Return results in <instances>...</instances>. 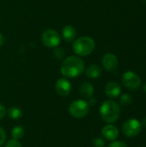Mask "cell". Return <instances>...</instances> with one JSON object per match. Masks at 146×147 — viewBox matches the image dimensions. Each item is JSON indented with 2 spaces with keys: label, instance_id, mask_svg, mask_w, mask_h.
Segmentation results:
<instances>
[{
  "label": "cell",
  "instance_id": "6da1fadb",
  "mask_svg": "<svg viewBox=\"0 0 146 147\" xmlns=\"http://www.w3.org/2000/svg\"><path fill=\"white\" fill-rule=\"evenodd\" d=\"M85 65L83 61L77 56H70L66 58L61 64L60 71L65 78H77L84 71Z\"/></svg>",
  "mask_w": 146,
  "mask_h": 147
},
{
  "label": "cell",
  "instance_id": "7a4b0ae2",
  "mask_svg": "<svg viewBox=\"0 0 146 147\" xmlns=\"http://www.w3.org/2000/svg\"><path fill=\"white\" fill-rule=\"evenodd\" d=\"M100 114L102 119L105 122L112 124L119 120L120 115V109L116 102L113 100H107L102 104L100 108Z\"/></svg>",
  "mask_w": 146,
  "mask_h": 147
},
{
  "label": "cell",
  "instance_id": "3957f363",
  "mask_svg": "<svg viewBox=\"0 0 146 147\" xmlns=\"http://www.w3.org/2000/svg\"><path fill=\"white\" fill-rule=\"evenodd\" d=\"M95 47L96 44L94 40L88 36H83L77 39L72 45L74 53L82 57L89 55L94 51Z\"/></svg>",
  "mask_w": 146,
  "mask_h": 147
},
{
  "label": "cell",
  "instance_id": "277c9868",
  "mask_svg": "<svg viewBox=\"0 0 146 147\" xmlns=\"http://www.w3.org/2000/svg\"><path fill=\"white\" fill-rule=\"evenodd\" d=\"M70 115L77 119H81L85 117L89 111V105L88 102L83 99H77L73 101L69 106Z\"/></svg>",
  "mask_w": 146,
  "mask_h": 147
},
{
  "label": "cell",
  "instance_id": "5b68a950",
  "mask_svg": "<svg viewBox=\"0 0 146 147\" xmlns=\"http://www.w3.org/2000/svg\"><path fill=\"white\" fill-rule=\"evenodd\" d=\"M41 40L46 47L54 48L59 45L61 38L57 31L53 29H46L41 34Z\"/></svg>",
  "mask_w": 146,
  "mask_h": 147
},
{
  "label": "cell",
  "instance_id": "8992f818",
  "mask_svg": "<svg viewBox=\"0 0 146 147\" xmlns=\"http://www.w3.org/2000/svg\"><path fill=\"white\" fill-rule=\"evenodd\" d=\"M142 129L141 122L137 119H130L123 124L122 132L125 136L133 138L139 134Z\"/></svg>",
  "mask_w": 146,
  "mask_h": 147
},
{
  "label": "cell",
  "instance_id": "52a82bcc",
  "mask_svg": "<svg viewBox=\"0 0 146 147\" xmlns=\"http://www.w3.org/2000/svg\"><path fill=\"white\" fill-rule=\"evenodd\" d=\"M122 83L126 88L131 90H135L139 88L141 84V79L135 72L126 71L123 74Z\"/></svg>",
  "mask_w": 146,
  "mask_h": 147
},
{
  "label": "cell",
  "instance_id": "ba28073f",
  "mask_svg": "<svg viewBox=\"0 0 146 147\" xmlns=\"http://www.w3.org/2000/svg\"><path fill=\"white\" fill-rule=\"evenodd\" d=\"M56 92L61 96H66L71 92V84L66 78H59L55 84Z\"/></svg>",
  "mask_w": 146,
  "mask_h": 147
},
{
  "label": "cell",
  "instance_id": "9c48e42d",
  "mask_svg": "<svg viewBox=\"0 0 146 147\" xmlns=\"http://www.w3.org/2000/svg\"><path fill=\"white\" fill-rule=\"evenodd\" d=\"M102 134L107 140L114 141L119 136V130L115 126H113L111 124H108L102 127Z\"/></svg>",
  "mask_w": 146,
  "mask_h": 147
},
{
  "label": "cell",
  "instance_id": "30bf717a",
  "mask_svg": "<svg viewBox=\"0 0 146 147\" xmlns=\"http://www.w3.org/2000/svg\"><path fill=\"white\" fill-rule=\"evenodd\" d=\"M102 65L107 71H114L118 66V59L113 53H107L102 59Z\"/></svg>",
  "mask_w": 146,
  "mask_h": 147
},
{
  "label": "cell",
  "instance_id": "8fae6325",
  "mask_svg": "<svg viewBox=\"0 0 146 147\" xmlns=\"http://www.w3.org/2000/svg\"><path fill=\"white\" fill-rule=\"evenodd\" d=\"M105 93L110 98L118 97L121 93V87L116 82H109L105 87Z\"/></svg>",
  "mask_w": 146,
  "mask_h": 147
},
{
  "label": "cell",
  "instance_id": "7c38bea8",
  "mask_svg": "<svg viewBox=\"0 0 146 147\" xmlns=\"http://www.w3.org/2000/svg\"><path fill=\"white\" fill-rule=\"evenodd\" d=\"M77 35V31L73 26L66 25L62 29V36L66 42H71L75 40Z\"/></svg>",
  "mask_w": 146,
  "mask_h": 147
},
{
  "label": "cell",
  "instance_id": "4fadbf2b",
  "mask_svg": "<svg viewBox=\"0 0 146 147\" xmlns=\"http://www.w3.org/2000/svg\"><path fill=\"white\" fill-rule=\"evenodd\" d=\"M79 92H80V95L85 98V99H89L91 98L93 96H94V93H95V89L93 87V85L88 82H85V83H83L80 86V89H79Z\"/></svg>",
  "mask_w": 146,
  "mask_h": 147
},
{
  "label": "cell",
  "instance_id": "5bb4252c",
  "mask_svg": "<svg viewBox=\"0 0 146 147\" xmlns=\"http://www.w3.org/2000/svg\"><path fill=\"white\" fill-rule=\"evenodd\" d=\"M102 67L98 65H91L86 69V75L90 78H98L102 75Z\"/></svg>",
  "mask_w": 146,
  "mask_h": 147
},
{
  "label": "cell",
  "instance_id": "9a60e30c",
  "mask_svg": "<svg viewBox=\"0 0 146 147\" xmlns=\"http://www.w3.org/2000/svg\"><path fill=\"white\" fill-rule=\"evenodd\" d=\"M6 114L8 115V116L11 120H14V121L15 120H19L22 116V111L21 110V109H19L17 107H11V108H9Z\"/></svg>",
  "mask_w": 146,
  "mask_h": 147
},
{
  "label": "cell",
  "instance_id": "2e32d148",
  "mask_svg": "<svg viewBox=\"0 0 146 147\" xmlns=\"http://www.w3.org/2000/svg\"><path fill=\"white\" fill-rule=\"evenodd\" d=\"M25 134V130L22 126H15L11 130V137L13 140H19L23 138Z\"/></svg>",
  "mask_w": 146,
  "mask_h": 147
},
{
  "label": "cell",
  "instance_id": "e0dca14e",
  "mask_svg": "<svg viewBox=\"0 0 146 147\" xmlns=\"http://www.w3.org/2000/svg\"><path fill=\"white\" fill-rule=\"evenodd\" d=\"M120 102L122 106H127V105H130L132 102H133V97L132 96L128 95V94H123L121 96H120Z\"/></svg>",
  "mask_w": 146,
  "mask_h": 147
},
{
  "label": "cell",
  "instance_id": "ac0fdd59",
  "mask_svg": "<svg viewBox=\"0 0 146 147\" xmlns=\"http://www.w3.org/2000/svg\"><path fill=\"white\" fill-rule=\"evenodd\" d=\"M4 147H22V146L21 145V143L18 140H15L12 139V140H9L5 144V146Z\"/></svg>",
  "mask_w": 146,
  "mask_h": 147
},
{
  "label": "cell",
  "instance_id": "d6986e66",
  "mask_svg": "<svg viewBox=\"0 0 146 147\" xmlns=\"http://www.w3.org/2000/svg\"><path fill=\"white\" fill-rule=\"evenodd\" d=\"M93 145L95 147H104L105 146V142L101 138H96L93 140Z\"/></svg>",
  "mask_w": 146,
  "mask_h": 147
},
{
  "label": "cell",
  "instance_id": "ffe728a7",
  "mask_svg": "<svg viewBox=\"0 0 146 147\" xmlns=\"http://www.w3.org/2000/svg\"><path fill=\"white\" fill-rule=\"evenodd\" d=\"M108 147H127L126 144L122 141H114Z\"/></svg>",
  "mask_w": 146,
  "mask_h": 147
},
{
  "label": "cell",
  "instance_id": "44dd1931",
  "mask_svg": "<svg viewBox=\"0 0 146 147\" xmlns=\"http://www.w3.org/2000/svg\"><path fill=\"white\" fill-rule=\"evenodd\" d=\"M5 140H6V134H5V132H4V130L0 127V146H2L4 144Z\"/></svg>",
  "mask_w": 146,
  "mask_h": 147
},
{
  "label": "cell",
  "instance_id": "7402d4cb",
  "mask_svg": "<svg viewBox=\"0 0 146 147\" xmlns=\"http://www.w3.org/2000/svg\"><path fill=\"white\" fill-rule=\"evenodd\" d=\"M6 113H7V111H6V109L4 108V106L0 104V120L5 116Z\"/></svg>",
  "mask_w": 146,
  "mask_h": 147
},
{
  "label": "cell",
  "instance_id": "603a6c76",
  "mask_svg": "<svg viewBox=\"0 0 146 147\" xmlns=\"http://www.w3.org/2000/svg\"><path fill=\"white\" fill-rule=\"evenodd\" d=\"M96 99H95V98H93V97H91V98H89V102H88V104L89 105V106H95L96 104Z\"/></svg>",
  "mask_w": 146,
  "mask_h": 147
},
{
  "label": "cell",
  "instance_id": "cb8c5ba5",
  "mask_svg": "<svg viewBox=\"0 0 146 147\" xmlns=\"http://www.w3.org/2000/svg\"><path fill=\"white\" fill-rule=\"evenodd\" d=\"M3 41H4V39H3V34L0 33V47L3 44Z\"/></svg>",
  "mask_w": 146,
  "mask_h": 147
},
{
  "label": "cell",
  "instance_id": "d4e9b609",
  "mask_svg": "<svg viewBox=\"0 0 146 147\" xmlns=\"http://www.w3.org/2000/svg\"><path fill=\"white\" fill-rule=\"evenodd\" d=\"M142 125H144L145 127H146V117H144L143 118V121H142Z\"/></svg>",
  "mask_w": 146,
  "mask_h": 147
},
{
  "label": "cell",
  "instance_id": "484cf974",
  "mask_svg": "<svg viewBox=\"0 0 146 147\" xmlns=\"http://www.w3.org/2000/svg\"><path fill=\"white\" fill-rule=\"evenodd\" d=\"M144 92L146 94V84L144 85Z\"/></svg>",
  "mask_w": 146,
  "mask_h": 147
}]
</instances>
